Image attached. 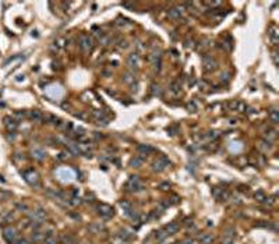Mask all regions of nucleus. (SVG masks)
Returning <instances> with one entry per match:
<instances>
[{
  "label": "nucleus",
  "mask_w": 279,
  "mask_h": 244,
  "mask_svg": "<svg viewBox=\"0 0 279 244\" xmlns=\"http://www.w3.org/2000/svg\"><path fill=\"white\" fill-rule=\"evenodd\" d=\"M181 244H193V239H191V237H187L184 241H181Z\"/></svg>",
  "instance_id": "nucleus-50"
},
{
  "label": "nucleus",
  "mask_w": 279,
  "mask_h": 244,
  "mask_svg": "<svg viewBox=\"0 0 279 244\" xmlns=\"http://www.w3.org/2000/svg\"><path fill=\"white\" fill-rule=\"evenodd\" d=\"M246 112H247L248 114H254L257 110H255V109H253V107H247V109H246Z\"/></svg>",
  "instance_id": "nucleus-51"
},
{
  "label": "nucleus",
  "mask_w": 279,
  "mask_h": 244,
  "mask_svg": "<svg viewBox=\"0 0 279 244\" xmlns=\"http://www.w3.org/2000/svg\"><path fill=\"white\" fill-rule=\"evenodd\" d=\"M223 236H230V237H235V236H236V230H235V228H232V226L226 228L225 230H223Z\"/></svg>",
  "instance_id": "nucleus-30"
},
{
  "label": "nucleus",
  "mask_w": 279,
  "mask_h": 244,
  "mask_svg": "<svg viewBox=\"0 0 279 244\" xmlns=\"http://www.w3.org/2000/svg\"><path fill=\"white\" fill-rule=\"evenodd\" d=\"M78 45H80V49L84 52V53H90L92 48H94V41L90 35L87 34H81L78 38Z\"/></svg>",
  "instance_id": "nucleus-2"
},
{
  "label": "nucleus",
  "mask_w": 279,
  "mask_h": 244,
  "mask_svg": "<svg viewBox=\"0 0 279 244\" xmlns=\"http://www.w3.org/2000/svg\"><path fill=\"white\" fill-rule=\"evenodd\" d=\"M22 177L24 180L32 187H39V176L34 169H28L22 172Z\"/></svg>",
  "instance_id": "nucleus-4"
},
{
  "label": "nucleus",
  "mask_w": 279,
  "mask_h": 244,
  "mask_svg": "<svg viewBox=\"0 0 279 244\" xmlns=\"http://www.w3.org/2000/svg\"><path fill=\"white\" fill-rule=\"evenodd\" d=\"M60 241H62V244H74L75 243V241H74V237L70 236V234H63V236L60 237Z\"/></svg>",
  "instance_id": "nucleus-24"
},
{
  "label": "nucleus",
  "mask_w": 279,
  "mask_h": 244,
  "mask_svg": "<svg viewBox=\"0 0 279 244\" xmlns=\"http://www.w3.org/2000/svg\"><path fill=\"white\" fill-rule=\"evenodd\" d=\"M116 24L117 25H120V27H126V25H130L131 22L128 21L127 18H124V17H119V18L116 20Z\"/></svg>",
  "instance_id": "nucleus-28"
},
{
  "label": "nucleus",
  "mask_w": 279,
  "mask_h": 244,
  "mask_svg": "<svg viewBox=\"0 0 279 244\" xmlns=\"http://www.w3.org/2000/svg\"><path fill=\"white\" fill-rule=\"evenodd\" d=\"M184 48L186 49H193V48H195V42H194V39L193 38H187L184 41Z\"/></svg>",
  "instance_id": "nucleus-31"
},
{
  "label": "nucleus",
  "mask_w": 279,
  "mask_h": 244,
  "mask_svg": "<svg viewBox=\"0 0 279 244\" xmlns=\"http://www.w3.org/2000/svg\"><path fill=\"white\" fill-rule=\"evenodd\" d=\"M172 244H181V243H179V241H176V243H172Z\"/></svg>",
  "instance_id": "nucleus-56"
},
{
  "label": "nucleus",
  "mask_w": 279,
  "mask_h": 244,
  "mask_svg": "<svg viewBox=\"0 0 279 244\" xmlns=\"http://www.w3.org/2000/svg\"><path fill=\"white\" fill-rule=\"evenodd\" d=\"M276 135H278L276 128H268V130H265V140H267V141H272V140H275Z\"/></svg>",
  "instance_id": "nucleus-21"
},
{
  "label": "nucleus",
  "mask_w": 279,
  "mask_h": 244,
  "mask_svg": "<svg viewBox=\"0 0 279 244\" xmlns=\"http://www.w3.org/2000/svg\"><path fill=\"white\" fill-rule=\"evenodd\" d=\"M268 119L272 124H278L279 123V113H278V109H276V107H272V109L268 112Z\"/></svg>",
  "instance_id": "nucleus-17"
},
{
  "label": "nucleus",
  "mask_w": 279,
  "mask_h": 244,
  "mask_svg": "<svg viewBox=\"0 0 279 244\" xmlns=\"http://www.w3.org/2000/svg\"><path fill=\"white\" fill-rule=\"evenodd\" d=\"M102 74L105 75V77H110V75H112V71H109V70H103V71H102Z\"/></svg>",
  "instance_id": "nucleus-53"
},
{
  "label": "nucleus",
  "mask_w": 279,
  "mask_h": 244,
  "mask_svg": "<svg viewBox=\"0 0 279 244\" xmlns=\"http://www.w3.org/2000/svg\"><path fill=\"white\" fill-rule=\"evenodd\" d=\"M4 126L9 128V130L14 131V130H17V127H18V122H17L16 119H13V117H4Z\"/></svg>",
  "instance_id": "nucleus-15"
},
{
  "label": "nucleus",
  "mask_w": 279,
  "mask_h": 244,
  "mask_svg": "<svg viewBox=\"0 0 279 244\" xmlns=\"http://www.w3.org/2000/svg\"><path fill=\"white\" fill-rule=\"evenodd\" d=\"M226 106L229 107L230 110H236V112H246V109H247L246 103L242 102V101H239V99H233V101H230Z\"/></svg>",
  "instance_id": "nucleus-8"
},
{
  "label": "nucleus",
  "mask_w": 279,
  "mask_h": 244,
  "mask_svg": "<svg viewBox=\"0 0 279 244\" xmlns=\"http://www.w3.org/2000/svg\"><path fill=\"white\" fill-rule=\"evenodd\" d=\"M153 236H155V239L158 240V241H163V240H165V237H166L168 234H166V232H165V230H158V232H155V234H153Z\"/></svg>",
  "instance_id": "nucleus-27"
},
{
  "label": "nucleus",
  "mask_w": 279,
  "mask_h": 244,
  "mask_svg": "<svg viewBox=\"0 0 279 244\" xmlns=\"http://www.w3.org/2000/svg\"><path fill=\"white\" fill-rule=\"evenodd\" d=\"M95 122L99 126H108L109 124V117H102V119H95Z\"/></svg>",
  "instance_id": "nucleus-37"
},
{
  "label": "nucleus",
  "mask_w": 279,
  "mask_h": 244,
  "mask_svg": "<svg viewBox=\"0 0 279 244\" xmlns=\"http://www.w3.org/2000/svg\"><path fill=\"white\" fill-rule=\"evenodd\" d=\"M181 9H180L179 6L177 7H170L168 10V17L170 18V20H179V18H181Z\"/></svg>",
  "instance_id": "nucleus-11"
},
{
  "label": "nucleus",
  "mask_w": 279,
  "mask_h": 244,
  "mask_svg": "<svg viewBox=\"0 0 279 244\" xmlns=\"http://www.w3.org/2000/svg\"><path fill=\"white\" fill-rule=\"evenodd\" d=\"M10 195H11L10 192H4V191H0V197H1V198H9Z\"/></svg>",
  "instance_id": "nucleus-49"
},
{
  "label": "nucleus",
  "mask_w": 279,
  "mask_h": 244,
  "mask_svg": "<svg viewBox=\"0 0 279 244\" xmlns=\"http://www.w3.org/2000/svg\"><path fill=\"white\" fill-rule=\"evenodd\" d=\"M268 36H269L271 42L274 43V45H278V41H279V29H278V27L271 25V27L268 28Z\"/></svg>",
  "instance_id": "nucleus-10"
},
{
  "label": "nucleus",
  "mask_w": 279,
  "mask_h": 244,
  "mask_svg": "<svg viewBox=\"0 0 279 244\" xmlns=\"http://www.w3.org/2000/svg\"><path fill=\"white\" fill-rule=\"evenodd\" d=\"M187 110L191 112V113H194V112H197V105H195L194 101H191L190 103H187Z\"/></svg>",
  "instance_id": "nucleus-39"
},
{
  "label": "nucleus",
  "mask_w": 279,
  "mask_h": 244,
  "mask_svg": "<svg viewBox=\"0 0 279 244\" xmlns=\"http://www.w3.org/2000/svg\"><path fill=\"white\" fill-rule=\"evenodd\" d=\"M212 241H214V236L212 234H202L200 237L201 244H212Z\"/></svg>",
  "instance_id": "nucleus-22"
},
{
  "label": "nucleus",
  "mask_w": 279,
  "mask_h": 244,
  "mask_svg": "<svg viewBox=\"0 0 279 244\" xmlns=\"http://www.w3.org/2000/svg\"><path fill=\"white\" fill-rule=\"evenodd\" d=\"M179 201H180L179 197H177V195H173V197H172V200H170L169 202H170V205H172V204H177Z\"/></svg>",
  "instance_id": "nucleus-46"
},
{
  "label": "nucleus",
  "mask_w": 279,
  "mask_h": 244,
  "mask_svg": "<svg viewBox=\"0 0 279 244\" xmlns=\"http://www.w3.org/2000/svg\"><path fill=\"white\" fill-rule=\"evenodd\" d=\"M123 7L124 9H128V10H134V4H130V3H123Z\"/></svg>",
  "instance_id": "nucleus-47"
},
{
  "label": "nucleus",
  "mask_w": 279,
  "mask_h": 244,
  "mask_svg": "<svg viewBox=\"0 0 279 244\" xmlns=\"http://www.w3.org/2000/svg\"><path fill=\"white\" fill-rule=\"evenodd\" d=\"M137 89H138V82L134 81L133 84H130V91H131V92H137Z\"/></svg>",
  "instance_id": "nucleus-42"
},
{
  "label": "nucleus",
  "mask_w": 279,
  "mask_h": 244,
  "mask_svg": "<svg viewBox=\"0 0 279 244\" xmlns=\"http://www.w3.org/2000/svg\"><path fill=\"white\" fill-rule=\"evenodd\" d=\"M142 162H144L142 156H133L131 159H130V166L131 167H141Z\"/></svg>",
  "instance_id": "nucleus-20"
},
{
  "label": "nucleus",
  "mask_w": 279,
  "mask_h": 244,
  "mask_svg": "<svg viewBox=\"0 0 279 244\" xmlns=\"http://www.w3.org/2000/svg\"><path fill=\"white\" fill-rule=\"evenodd\" d=\"M127 46H128V45H127L126 41H123V42H120V45H119V48H120V49H126Z\"/></svg>",
  "instance_id": "nucleus-52"
},
{
  "label": "nucleus",
  "mask_w": 279,
  "mask_h": 244,
  "mask_svg": "<svg viewBox=\"0 0 279 244\" xmlns=\"http://www.w3.org/2000/svg\"><path fill=\"white\" fill-rule=\"evenodd\" d=\"M66 147L69 148V152L73 155V156H78V155H81V151H80L78 144H75V142H67V144H66Z\"/></svg>",
  "instance_id": "nucleus-16"
},
{
  "label": "nucleus",
  "mask_w": 279,
  "mask_h": 244,
  "mask_svg": "<svg viewBox=\"0 0 279 244\" xmlns=\"http://www.w3.org/2000/svg\"><path fill=\"white\" fill-rule=\"evenodd\" d=\"M127 64L130 69H134V70H138L140 69V64H141V59H140V54L137 52H133L127 56Z\"/></svg>",
  "instance_id": "nucleus-7"
},
{
  "label": "nucleus",
  "mask_w": 279,
  "mask_h": 244,
  "mask_svg": "<svg viewBox=\"0 0 279 244\" xmlns=\"http://www.w3.org/2000/svg\"><path fill=\"white\" fill-rule=\"evenodd\" d=\"M136 46H137V50H140V52H142V50L145 49V46H144L141 42H137V43H136Z\"/></svg>",
  "instance_id": "nucleus-48"
},
{
  "label": "nucleus",
  "mask_w": 279,
  "mask_h": 244,
  "mask_svg": "<svg viewBox=\"0 0 279 244\" xmlns=\"http://www.w3.org/2000/svg\"><path fill=\"white\" fill-rule=\"evenodd\" d=\"M138 152L141 155H148V154H152V152H155V148L153 147H151V145H148V144H140L137 147Z\"/></svg>",
  "instance_id": "nucleus-14"
},
{
  "label": "nucleus",
  "mask_w": 279,
  "mask_h": 244,
  "mask_svg": "<svg viewBox=\"0 0 279 244\" xmlns=\"http://www.w3.org/2000/svg\"><path fill=\"white\" fill-rule=\"evenodd\" d=\"M25 116H27L25 112H21V110L14 112V117H17V119H25Z\"/></svg>",
  "instance_id": "nucleus-40"
},
{
  "label": "nucleus",
  "mask_w": 279,
  "mask_h": 244,
  "mask_svg": "<svg viewBox=\"0 0 279 244\" xmlns=\"http://www.w3.org/2000/svg\"><path fill=\"white\" fill-rule=\"evenodd\" d=\"M219 135H221L219 131H208V133H207V138H208L209 141H215V140H218Z\"/></svg>",
  "instance_id": "nucleus-25"
},
{
  "label": "nucleus",
  "mask_w": 279,
  "mask_h": 244,
  "mask_svg": "<svg viewBox=\"0 0 279 244\" xmlns=\"http://www.w3.org/2000/svg\"><path fill=\"white\" fill-rule=\"evenodd\" d=\"M168 166H170V160H169V158L166 155H159L158 159H155L152 162V170L156 172V173L165 170Z\"/></svg>",
  "instance_id": "nucleus-3"
},
{
  "label": "nucleus",
  "mask_w": 279,
  "mask_h": 244,
  "mask_svg": "<svg viewBox=\"0 0 279 244\" xmlns=\"http://www.w3.org/2000/svg\"><path fill=\"white\" fill-rule=\"evenodd\" d=\"M28 117L31 119L32 122H42L43 120V114L41 110H38V109H34V110H29V113H28Z\"/></svg>",
  "instance_id": "nucleus-13"
},
{
  "label": "nucleus",
  "mask_w": 279,
  "mask_h": 244,
  "mask_svg": "<svg viewBox=\"0 0 279 244\" xmlns=\"http://www.w3.org/2000/svg\"><path fill=\"white\" fill-rule=\"evenodd\" d=\"M45 237H46V236H45V234H42L41 232H34V233H32V240H34V241H41V240H45Z\"/></svg>",
  "instance_id": "nucleus-29"
},
{
  "label": "nucleus",
  "mask_w": 279,
  "mask_h": 244,
  "mask_svg": "<svg viewBox=\"0 0 279 244\" xmlns=\"http://www.w3.org/2000/svg\"><path fill=\"white\" fill-rule=\"evenodd\" d=\"M152 63H153V69H155V71H156V73H161V70H162V57L153 60Z\"/></svg>",
  "instance_id": "nucleus-26"
},
{
  "label": "nucleus",
  "mask_w": 279,
  "mask_h": 244,
  "mask_svg": "<svg viewBox=\"0 0 279 244\" xmlns=\"http://www.w3.org/2000/svg\"><path fill=\"white\" fill-rule=\"evenodd\" d=\"M240 191H243V192L246 191V192H247V191H248V186H243V184H242V186H240Z\"/></svg>",
  "instance_id": "nucleus-54"
},
{
  "label": "nucleus",
  "mask_w": 279,
  "mask_h": 244,
  "mask_svg": "<svg viewBox=\"0 0 279 244\" xmlns=\"http://www.w3.org/2000/svg\"><path fill=\"white\" fill-rule=\"evenodd\" d=\"M159 188L162 191H168L169 188H170V184H169V183H162V184L159 186Z\"/></svg>",
  "instance_id": "nucleus-43"
},
{
  "label": "nucleus",
  "mask_w": 279,
  "mask_h": 244,
  "mask_svg": "<svg viewBox=\"0 0 279 244\" xmlns=\"http://www.w3.org/2000/svg\"><path fill=\"white\" fill-rule=\"evenodd\" d=\"M151 92H152V95H161V87H159L158 84H152L151 85Z\"/></svg>",
  "instance_id": "nucleus-34"
},
{
  "label": "nucleus",
  "mask_w": 279,
  "mask_h": 244,
  "mask_svg": "<svg viewBox=\"0 0 279 244\" xmlns=\"http://www.w3.org/2000/svg\"><path fill=\"white\" fill-rule=\"evenodd\" d=\"M201 60H202V69H204L205 73H212V71H215L218 69V62L208 53H202Z\"/></svg>",
  "instance_id": "nucleus-1"
},
{
  "label": "nucleus",
  "mask_w": 279,
  "mask_h": 244,
  "mask_svg": "<svg viewBox=\"0 0 279 244\" xmlns=\"http://www.w3.org/2000/svg\"><path fill=\"white\" fill-rule=\"evenodd\" d=\"M127 188L130 191H133V192H138V191L144 190V186H142L141 180H140V176L137 175L130 176V179L127 181Z\"/></svg>",
  "instance_id": "nucleus-5"
},
{
  "label": "nucleus",
  "mask_w": 279,
  "mask_h": 244,
  "mask_svg": "<svg viewBox=\"0 0 279 244\" xmlns=\"http://www.w3.org/2000/svg\"><path fill=\"white\" fill-rule=\"evenodd\" d=\"M272 59H274V63L278 66L279 64V60H278V52H272Z\"/></svg>",
  "instance_id": "nucleus-45"
},
{
  "label": "nucleus",
  "mask_w": 279,
  "mask_h": 244,
  "mask_svg": "<svg viewBox=\"0 0 279 244\" xmlns=\"http://www.w3.org/2000/svg\"><path fill=\"white\" fill-rule=\"evenodd\" d=\"M3 237L6 239L7 243H14V240H16V237H17V230L14 228H11V226L6 228L4 230H3Z\"/></svg>",
  "instance_id": "nucleus-9"
},
{
  "label": "nucleus",
  "mask_w": 279,
  "mask_h": 244,
  "mask_svg": "<svg viewBox=\"0 0 279 244\" xmlns=\"http://www.w3.org/2000/svg\"><path fill=\"white\" fill-rule=\"evenodd\" d=\"M189 85H190V87L195 85V78H191V80H189Z\"/></svg>",
  "instance_id": "nucleus-55"
},
{
  "label": "nucleus",
  "mask_w": 279,
  "mask_h": 244,
  "mask_svg": "<svg viewBox=\"0 0 279 244\" xmlns=\"http://www.w3.org/2000/svg\"><path fill=\"white\" fill-rule=\"evenodd\" d=\"M42 244H57V240H56V237H53V236H49V237H45Z\"/></svg>",
  "instance_id": "nucleus-36"
},
{
  "label": "nucleus",
  "mask_w": 279,
  "mask_h": 244,
  "mask_svg": "<svg viewBox=\"0 0 279 244\" xmlns=\"http://www.w3.org/2000/svg\"><path fill=\"white\" fill-rule=\"evenodd\" d=\"M96 209H98L99 215L103 218V219H110V218L113 216V213H115V209H113L110 205H108V204H99Z\"/></svg>",
  "instance_id": "nucleus-6"
},
{
  "label": "nucleus",
  "mask_w": 279,
  "mask_h": 244,
  "mask_svg": "<svg viewBox=\"0 0 279 244\" xmlns=\"http://www.w3.org/2000/svg\"><path fill=\"white\" fill-rule=\"evenodd\" d=\"M90 230L92 232V233H95V234H98V233H100V232H103L105 230V225L102 222H95V223H92L90 226Z\"/></svg>",
  "instance_id": "nucleus-19"
},
{
  "label": "nucleus",
  "mask_w": 279,
  "mask_h": 244,
  "mask_svg": "<svg viewBox=\"0 0 279 244\" xmlns=\"http://www.w3.org/2000/svg\"><path fill=\"white\" fill-rule=\"evenodd\" d=\"M221 80H222V81L225 80V81H226V82H227V81L230 80V74H229V73H225V74L222 73V75H221Z\"/></svg>",
  "instance_id": "nucleus-44"
},
{
  "label": "nucleus",
  "mask_w": 279,
  "mask_h": 244,
  "mask_svg": "<svg viewBox=\"0 0 279 244\" xmlns=\"http://www.w3.org/2000/svg\"><path fill=\"white\" fill-rule=\"evenodd\" d=\"M17 209L21 211V212H27V211H28V207H27L25 204H17Z\"/></svg>",
  "instance_id": "nucleus-41"
},
{
  "label": "nucleus",
  "mask_w": 279,
  "mask_h": 244,
  "mask_svg": "<svg viewBox=\"0 0 279 244\" xmlns=\"http://www.w3.org/2000/svg\"><path fill=\"white\" fill-rule=\"evenodd\" d=\"M32 158L35 160H39V162H41V160H43L46 158V152H45L42 148H37L32 151Z\"/></svg>",
  "instance_id": "nucleus-18"
},
{
  "label": "nucleus",
  "mask_w": 279,
  "mask_h": 244,
  "mask_svg": "<svg viewBox=\"0 0 279 244\" xmlns=\"http://www.w3.org/2000/svg\"><path fill=\"white\" fill-rule=\"evenodd\" d=\"M170 91H172V92H174V94L180 91V84L177 82V81H174V82H172V84H170Z\"/></svg>",
  "instance_id": "nucleus-38"
},
{
  "label": "nucleus",
  "mask_w": 279,
  "mask_h": 244,
  "mask_svg": "<svg viewBox=\"0 0 279 244\" xmlns=\"http://www.w3.org/2000/svg\"><path fill=\"white\" fill-rule=\"evenodd\" d=\"M254 198H255V201H258V202H264V200L267 198V195L264 194L263 191H257V192L254 194Z\"/></svg>",
  "instance_id": "nucleus-33"
},
{
  "label": "nucleus",
  "mask_w": 279,
  "mask_h": 244,
  "mask_svg": "<svg viewBox=\"0 0 279 244\" xmlns=\"http://www.w3.org/2000/svg\"><path fill=\"white\" fill-rule=\"evenodd\" d=\"M235 243V237H230V236H223L222 237L221 244H233Z\"/></svg>",
  "instance_id": "nucleus-35"
},
{
  "label": "nucleus",
  "mask_w": 279,
  "mask_h": 244,
  "mask_svg": "<svg viewBox=\"0 0 279 244\" xmlns=\"http://www.w3.org/2000/svg\"><path fill=\"white\" fill-rule=\"evenodd\" d=\"M163 230L166 232V234H176V233H179L180 225L177 222H170L169 225H166V226H165V229H163Z\"/></svg>",
  "instance_id": "nucleus-12"
},
{
  "label": "nucleus",
  "mask_w": 279,
  "mask_h": 244,
  "mask_svg": "<svg viewBox=\"0 0 279 244\" xmlns=\"http://www.w3.org/2000/svg\"><path fill=\"white\" fill-rule=\"evenodd\" d=\"M120 207L124 209V212H126V213H128L130 211H131V204H130V202H127V201H124V200H123V201H120Z\"/></svg>",
  "instance_id": "nucleus-32"
},
{
  "label": "nucleus",
  "mask_w": 279,
  "mask_h": 244,
  "mask_svg": "<svg viewBox=\"0 0 279 244\" xmlns=\"http://www.w3.org/2000/svg\"><path fill=\"white\" fill-rule=\"evenodd\" d=\"M121 80L124 81L126 84H133V82L136 81V77H134V74H131V73H124L123 77H121Z\"/></svg>",
  "instance_id": "nucleus-23"
}]
</instances>
